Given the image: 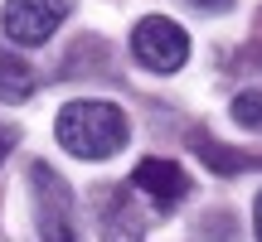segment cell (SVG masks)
Returning a JSON list of instances; mask_svg holds the SVG:
<instances>
[{
  "instance_id": "3",
  "label": "cell",
  "mask_w": 262,
  "mask_h": 242,
  "mask_svg": "<svg viewBox=\"0 0 262 242\" xmlns=\"http://www.w3.org/2000/svg\"><path fill=\"white\" fill-rule=\"evenodd\" d=\"M73 10V0H5L0 10V29L10 44L19 49H39L54 39V29L63 25V15Z\"/></svg>"
},
{
  "instance_id": "8",
  "label": "cell",
  "mask_w": 262,
  "mask_h": 242,
  "mask_svg": "<svg viewBox=\"0 0 262 242\" xmlns=\"http://www.w3.org/2000/svg\"><path fill=\"white\" fill-rule=\"evenodd\" d=\"M194 150H199V160H204L209 170H214V175H243V170H253L257 160L253 155H243V150H228V146H219L214 136H209V131H194Z\"/></svg>"
},
{
  "instance_id": "7",
  "label": "cell",
  "mask_w": 262,
  "mask_h": 242,
  "mask_svg": "<svg viewBox=\"0 0 262 242\" xmlns=\"http://www.w3.org/2000/svg\"><path fill=\"white\" fill-rule=\"evenodd\" d=\"M34 97V68L0 44V102H29Z\"/></svg>"
},
{
  "instance_id": "9",
  "label": "cell",
  "mask_w": 262,
  "mask_h": 242,
  "mask_svg": "<svg viewBox=\"0 0 262 242\" xmlns=\"http://www.w3.org/2000/svg\"><path fill=\"white\" fill-rule=\"evenodd\" d=\"M228 116H233L243 131H262V92H257V87H253V92H238L233 107H228Z\"/></svg>"
},
{
  "instance_id": "10",
  "label": "cell",
  "mask_w": 262,
  "mask_h": 242,
  "mask_svg": "<svg viewBox=\"0 0 262 242\" xmlns=\"http://www.w3.org/2000/svg\"><path fill=\"white\" fill-rule=\"evenodd\" d=\"M253 237H257V242H262V194H257V199H253Z\"/></svg>"
},
{
  "instance_id": "12",
  "label": "cell",
  "mask_w": 262,
  "mask_h": 242,
  "mask_svg": "<svg viewBox=\"0 0 262 242\" xmlns=\"http://www.w3.org/2000/svg\"><path fill=\"white\" fill-rule=\"evenodd\" d=\"M189 5H199V10H228L233 0H189Z\"/></svg>"
},
{
  "instance_id": "5",
  "label": "cell",
  "mask_w": 262,
  "mask_h": 242,
  "mask_svg": "<svg viewBox=\"0 0 262 242\" xmlns=\"http://www.w3.org/2000/svg\"><path fill=\"white\" fill-rule=\"evenodd\" d=\"M131 189L146 194L160 213H170L175 204H185L189 175H185V165H175V160H165V155H146L136 170H131Z\"/></svg>"
},
{
  "instance_id": "6",
  "label": "cell",
  "mask_w": 262,
  "mask_h": 242,
  "mask_svg": "<svg viewBox=\"0 0 262 242\" xmlns=\"http://www.w3.org/2000/svg\"><path fill=\"white\" fill-rule=\"evenodd\" d=\"M102 242H146V213L131 189H117L102 208Z\"/></svg>"
},
{
  "instance_id": "1",
  "label": "cell",
  "mask_w": 262,
  "mask_h": 242,
  "mask_svg": "<svg viewBox=\"0 0 262 242\" xmlns=\"http://www.w3.org/2000/svg\"><path fill=\"white\" fill-rule=\"evenodd\" d=\"M54 136H58V146H63L68 155H78V160H112L131 140V121H126L122 107L107 102V97H78V102H68L63 112H58Z\"/></svg>"
},
{
  "instance_id": "4",
  "label": "cell",
  "mask_w": 262,
  "mask_h": 242,
  "mask_svg": "<svg viewBox=\"0 0 262 242\" xmlns=\"http://www.w3.org/2000/svg\"><path fill=\"white\" fill-rule=\"evenodd\" d=\"M34 179V204H39V242H78L73 237V194L49 165L29 170Z\"/></svg>"
},
{
  "instance_id": "2",
  "label": "cell",
  "mask_w": 262,
  "mask_h": 242,
  "mask_svg": "<svg viewBox=\"0 0 262 242\" xmlns=\"http://www.w3.org/2000/svg\"><path fill=\"white\" fill-rule=\"evenodd\" d=\"M131 54H136V63L150 68V73H180L185 58H189V34L170 15H146L131 29Z\"/></svg>"
},
{
  "instance_id": "11",
  "label": "cell",
  "mask_w": 262,
  "mask_h": 242,
  "mask_svg": "<svg viewBox=\"0 0 262 242\" xmlns=\"http://www.w3.org/2000/svg\"><path fill=\"white\" fill-rule=\"evenodd\" d=\"M10 146H15V131H10V126H0V160L10 155Z\"/></svg>"
}]
</instances>
